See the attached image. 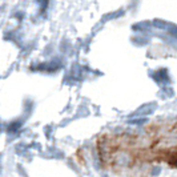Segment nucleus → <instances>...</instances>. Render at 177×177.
<instances>
[{"label":"nucleus","instance_id":"obj_1","mask_svg":"<svg viewBox=\"0 0 177 177\" xmlns=\"http://www.w3.org/2000/svg\"><path fill=\"white\" fill-rule=\"evenodd\" d=\"M101 167L125 177H141L153 165L177 169V117L158 120L140 131L109 132L96 141Z\"/></svg>","mask_w":177,"mask_h":177}]
</instances>
